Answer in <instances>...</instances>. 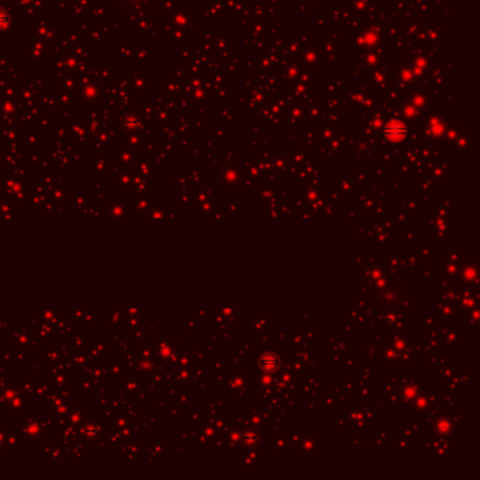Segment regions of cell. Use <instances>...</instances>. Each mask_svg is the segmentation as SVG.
<instances>
[{
	"instance_id": "6da1fadb",
	"label": "cell",
	"mask_w": 480,
	"mask_h": 480,
	"mask_svg": "<svg viewBox=\"0 0 480 480\" xmlns=\"http://www.w3.org/2000/svg\"><path fill=\"white\" fill-rule=\"evenodd\" d=\"M260 366H262L264 370L272 372V370H275L277 367V359L273 355H264L262 362H260Z\"/></svg>"
}]
</instances>
